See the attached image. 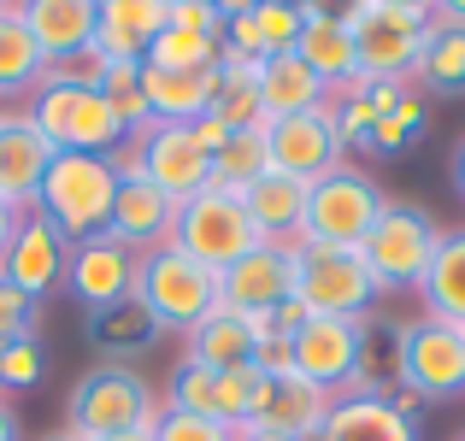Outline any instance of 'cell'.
I'll return each instance as SVG.
<instances>
[{
	"label": "cell",
	"instance_id": "cell-11",
	"mask_svg": "<svg viewBox=\"0 0 465 441\" xmlns=\"http://www.w3.org/2000/svg\"><path fill=\"white\" fill-rule=\"evenodd\" d=\"M136 153H142V177L177 206L194 201L201 189H213V153L201 147L189 124H148L136 136Z\"/></svg>",
	"mask_w": 465,
	"mask_h": 441
},
{
	"label": "cell",
	"instance_id": "cell-38",
	"mask_svg": "<svg viewBox=\"0 0 465 441\" xmlns=\"http://www.w3.org/2000/svg\"><path fill=\"white\" fill-rule=\"evenodd\" d=\"M424 124H430V106H424L419 89H407V94L395 101V113H383V118L371 124L365 147H371V153H401L412 136H424Z\"/></svg>",
	"mask_w": 465,
	"mask_h": 441
},
{
	"label": "cell",
	"instance_id": "cell-15",
	"mask_svg": "<svg viewBox=\"0 0 465 441\" xmlns=\"http://www.w3.org/2000/svg\"><path fill=\"white\" fill-rule=\"evenodd\" d=\"M218 289H224V306H236L248 318L277 312L295 294V241H260V248H248L218 277Z\"/></svg>",
	"mask_w": 465,
	"mask_h": 441
},
{
	"label": "cell",
	"instance_id": "cell-1",
	"mask_svg": "<svg viewBox=\"0 0 465 441\" xmlns=\"http://www.w3.org/2000/svg\"><path fill=\"white\" fill-rule=\"evenodd\" d=\"M159 407L153 383L136 365H94L83 371V383L65 400V436L71 441H106V436H130V430H153Z\"/></svg>",
	"mask_w": 465,
	"mask_h": 441
},
{
	"label": "cell",
	"instance_id": "cell-9",
	"mask_svg": "<svg viewBox=\"0 0 465 441\" xmlns=\"http://www.w3.org/2000/svg\"><path fill=\"white\" fill-rule=\"evenodd\" d=\"M295 300L312 318H371L383 283L360 260V248H295Z\"/></svg>",
	"mask_w": 465,
	"mask_h": 441
},
{
	"label": "cell",
	"instance_id": "cell-13",
	"mask_svg": "<svg viewBox=\"0 0 465 441\" xmlns=\"http://www.w3.org/2000/svg\"><path fill=\"white\" fill-rule=\"evenodd\" d=\"M265 153H272V171H283V177H295V182H318L341 165L348 147L336 136L330 106H318V113H295V118L265 124Z\"/></svg>",
	"mask_w": 465,
	"mask_h": 441
},
{
	"label": "cell",
	"instance_id": "cell-6",
	"mask_svg": "<svg viewBox=\"0 0 465 441\" xmlns=\"http://www.w3.org/2000/svg\"><path fill=\"white\" fill-rule=\"evenodd\" d=\"M395 388L412 400L465 395V329L419 312L395 324Z\"/></svg>",
	"mask_w": 465,
	"mask_h": 441
},
{
	"label": "cell",
	"instance_id": "cell-47",
	"mask_svg": "<svg viewBox=\"0 0 465 441\" xmlns=\"http://www.w3.org/2000/svg\"><path fill=\"white\" fill-rule=\"evenodd\" d=\"M436 18H448V24H465V0H454V6H430Z\"/></svg>",
	"mask_w": 465,
	"mask_h": 441
},
{
	"label": "cell",
	"instance_id": "cell-44",
	"mask_svg": "<svg viewBox=\"0 0 465 441\" xmlns=\"http://www.w3.org/2000/svg\"><path fill=\"white\" fill-rule=\"evenodd\" d=\"M0 441H18V412H12L6 395H0Z\"/></svg>",
	"mask_w": 465,
	"mask_h": 441
},
{
	"label": "cell",
	"instance_id": "cell-52",
	"mask_svg": "<svg viewBox=\"0 0 465 441\" xmlns=\"http://www.w3.org/2000/svg\"><path fill=\"white\" fill-rule=\"evenodd\" d=\"M454 441H465V430H460V436H454Z\"/></svg>",
	"mask_w": 465,
	"mask_h": 441
},
{
	"label": "cell",
	"instance_id": "cell-4",
	"mask_svg": "<svg viewBox=\"0 0 465 441\" xmlns=\"http://www.w3.org/2000/svg\"><path fill=\"white\" fill-rule=\"evenodd\" d=\"M136 300L153 312L159 329H177V336H189V329L201 324V318L213 312L218 300H224V289H218V271H206L201 260H189L177 241H159V248H142Z\"/></svg>",
	"mask_w": 465,
	"mask_h": 441
},
{
	"label": "cell",
	"instance_id": "cell-50",
	"mask_svg": "<svg viewBox=\"0 0 465 441\" xmlns=\"http://www.w3.org/2000/svg\"><path fill=\"white\" fill-rule=\"evenodd\" d=\"M301 441H330V436H324V430H312V436H301Z\"/></svg>",
	"mask_w": 465,
	"mask_h": 441
},
{
	"label": "cell",
	"instance_id": "cell-45",
	"mask_svg": "<svg viewBox=\"0 0 465 441\" xmlns=\"http://www.w3.org/2000/svg\"><path fill=\"white\" fill-rule=\"evenodd\" d=\"M18 218H24V212H12V206L0 201V253H6V241H12V230H18Z\"/></svg>",
	"mask_w": 465,
	"mask_h": 441
},
{
	"label": "cell",
	"instance_id": "cell-30",
	"mask_svg": "<svg viewBox=\"0 0 465 441\" xmlns=\"http://www.w3.org/2000/svg\"><path fill=\"white\" fill-rule=\"evenodd\" d=\"M412 89H430L442 101L465 94V24H448L430 12V35L419 47V65H412Z\"/></svg>",
	"mask_w": 465,
	"mask_h": 441
},
{
	"label": "cell",
	"instance_id": "cell-46",
	"mask_svg": "<svg viewBox=\"0 0 465 441\" xmlns=\"http://www.w3.org/2000/svg\"><path fill=\"white\" fill-rule=\"evenodd\" d=\"M454 189L465 194V136H460V147H454Z\"/></svg>",
	"mask_w": 465,
	"mask_h": 441
},
{
	"label": "cell",
	"instance_id": "cell-17",
	"mask_svg": "<svg viewBox=\"0 0 465 441\" xmlns=\"http://www.w3.org/2000/svg\"><path fill=\"white\" fill-rule=\"evenodd\" d=\"M253 383H260V371H253V365H242V371H213V365H189V359H183V365H177V377H171L165 407L242 430V424H248Z\"/></svg>",
	"mask_w": 465,
	"mask_h": 441
},
{
	"label": "cell",
	"instance_id": "cell-22",
	"mask_svg": "<svg viewBox=\"0 0 465 441\" xmlns=\"http://www.w3.org/2000/svg\"><path fill=\"white\" fill-rule=\"evenodd\" d=\"M295 54L318 71V83H324L330 94L348 89V83H360V54H353V30H348V18H341V12L307 6V24H301Z\"/></svg>",
	"mask_w": 465,
	"mask_h": 441
},
{
	"label": "cell",
	"instance_id": "cell-42",
	"mask_svg": "<svg viewBox=\"0 0 465 441\" xmlns=\"http://www.w3.org/2000/svg\"><path fill=\"white\" fill-rule=\"evenodd\" d=\"M18 336H35V300H30V294H18L6 277H0V348L18 341Z\"/></svg>",
	"mask_w": 465,
	"mask_h": 441
},
{
	"label": "cell",
	"instance_id": "cell-41",
	"mask_svg": "<svg viewBox=\"0 0 465 441\" xmlns=\"http://www.w3.org/2000/svg\"><path fill=\"white\" fill-rule=\"evenodd\" d=\"M42 377V341L35 336H18L0 348V388H24Z\"/></svg>",
	"mask_w": 465,
	"mask_h": 441
},
{
	"label": "cell",
	"instance_id": "cell-34",
	"mask_svg": "<svg viewBox=\"0 0 465 441\" xmlns=\"http://www.w3.org/2000/svg\"><path fill=\"white\" fill-rule=\"evenodd\" d=\"M272 171V153H265V130H230L224 147L213 153V189L224 194H248L253 182Z\"/></svg>",
	"mask_w": 465,
	"mask_h": 441
},
{
	"label": "cell",
	"instance_id": "cell-29",
	"mask_svg": "<svg viewBox=\"0 0 465 441\" xmlns=\"http://www.w3.org/2000/svg\"><path fill=\"white\" fill-rule=\"evenodd\" d=\"M159 336H165V329L153 324V312L136 300V294L89 312V341L106 353V365H130V353H148Z\"/></svg>",
	"mask_w": 465,
	"mask_h": 441
},
{
	"label": "cell",
	"instance_id": "cell-33",
	"mask_svg": "<svg viewBox=\"0 0 465 441\" xmlns=\"http://www.w3.org/2000/svg\"><path fill=\"white\" fill-rule=\"evenodd\" d=\"M206 113L218 118L224 130H265V101H260V65H218V89H213V106Z\"/></svg>",
	"mask_w": 465,
	"mask_h": 441
},
{
	"label": "cell",
	"instance_id": "cell-27",
	"mask_svg": "<svg viewBox=\"0 0 465 441\" xmlns=\"http://www.w3.org/2000/svg\"><path fill=\"white\" fill-rule=\"evenodd\" d=\"M307 194H312V182H295V177H283V171H265V177L242 194V206H248L260 241H301Z\"/></svg>",
	"mask_w": 465,
	"mask_h": 441
},
{
	"label": "cell",
	"instance_id": "cell-16",
	"mask_svg": "<svg viewBox=\"0 0 465 441\" xmlns=\"http://www.w3.org/2000/svg\"><path fill=\"white\" fill-rule=\"evenodd\" d=\"M136 265H142V253L106 230V236L71 241L65 289L94 312V306H113V300H130V294H136Z\"/></svg>",
	"mask_w": 465,
	"mask_h": 441
},
{
	"label": "cell",
	"instance_id": "cell-51",
	"mask_svg": "<svg viewBox=\"0 0 465 441\" xmlns=\"http://www.w3.org/2000/svg\"><path fill=\"white\" fill-rule=\"evenodd\" d=\"M42 441H71V436H65V430H59V436H42Z\"/></svg>",
	"mask_w": 465,
	"mask_h": 441
},
{
	"label": "cell",
	"instance_id": "cell-12",
	"mask_svg": "<svg viewBox=\"0 0 465 441\" xmlns=\"http://www.w3.org/2000/svg\"><path fill=\"white\" fill-rule=\"evenodd\" d=\"M336 395L330 388L307 383V377L283 371V377H260L253 383V400H248V424L242 430H265V436H283V441H301L312 430H324Z\"/></svg>",
	"mask_w": 465,
	"mask_h": 441
},
{
	"label": "cell",
	"instance_id": "cell-26",
	"mask_svg": "<svg viewBox=\"0 0 465 441\" xmlns=\"http://www.w3.org/2000/svg\"><path fill=\"white\" fill-rule=\"evenodd\" d=\"M260 101H265V124H277V118L330 106V89L318 83V71L301 54H272L260 59Z\"/></svg>",
	"mask_w": 465,
	"mask_h": 441
},
{
	"label": "cell",
	"instance_id": "cell-31",
	"mask_svg": "<svg viewBox=\"0 0 465 441\" xmlns=\"http://www.w3.org/2000/svg\"><path fill=\"white\" fill-rule=\"evenodd\" d=\"M47 54L35 47L30 24H24V6H0V101H18V94H35L47 77Z\"/></svg>",
	"mask_w": 465,
	"mask_h": 441
},
{
	"label": "cell",
	"instance_id": "cell-21",
	"mask_svg": "<svg viewBox=\"0 0 465 441\" xmlns=\"http://www.w3.org/2000/svg\"><path fill=\"white\" fill-rule=\"evenodd\" d=\"M113 230L118 241H130V248H159V241L177 236V201L171 194H159L148 177H118V194H113Z\"/></svg>",
	"mask_w": 465,
	"mask_h": 441
},
{
	"label": "cell",
	"instance_id": "cell-2",
	"mask_svg": "<svg viewBox=\"0 0 465 441\" xmlns=\"http://www.w3.org/2000/svg\"><path fill=\"white\" fill-rule=\"evenodd\" d=\"M113 194H118V177L101 153H54L42 194H35V212L65 241H89V236H106V224H113Z\"/></svg>",
	"mask_w": 465,
	"mask_h": 441
},
{
	"label": "cell",
	"instance_id": "cell-20",
	"mask_svg": "<svg viewBox=\"0 0 465 441\" xmlns=\"http://www.w3.org/2000/svg\"><path fill=\"white\" fill-rule=\"evenodd\" d=\"M260 336H265V318H248V312H236V306L218 300L213 312L183 336L189 341L183 359L189 365H213V371H242V365H253V353H260Z\"/></svg>",
	"mask_w": 465,
	"mask_h": 441
},
{
	"label": "cell",
	"instance_id": "cell-48",
	"mask_svg": "<svg viewBox=\"0 0 465 441\" xmlns=\"http://www.w3.org/2000/svg\"><path fill=\"white\" fill-rule=\"evenodd\" d=\"M236 441H283V436H265V430H236Z\"/></svg>",
	"mask_w": 465,
	"mask_h": 441
},
{
	"label": "cell",
	"instance_id": "cell-18",
	"mask_svg": "<svg viewBox=\"0 0 465 441\" xmlns=\"http://www.w3.org/2000/svg\"><path fill=\"white\" fill-rule=\"evenodd\" d=\"M65 265H71V241L59 236L42 212H24L18 230H12V241H6V253H0V277L18 294L42 300L47 289L65 283Z\"/></svg>",
	"mask_w": 465,
	"mask_h": 441
},
{
	"label": "cell",
	"instance_id": "cell-5",
	"mask_svg": "<svg viewBox=\"0 0 465 441\" xmlns=\"http://www.w3.org/2000/svg\"><path fill=\"white\" fill-rule=\"evenodd\" d=\"M24 113L35 118V130H42L47 142L59 147V153H113V147H124V124L113 118V106H106L101 89H89V83H71L59 77V71H47L42 89H35V101L24 106Z\"/></svg>",
	"mask_w": 465,
	"mask_h": 441
},
{
	"label": "cell",
	"instance_id": "cell-39",
	"mask_svg": "<svg viewBox=\"0 0 465 441\" xmlns=\"http://www.w3.org/2000/svg\"><path fill=\"white\" fill-rule=\"evenodd\" d=\"M253 24H260L265 59H272V54H295L301 24H307V6H295V0H260V6H253Z\"/></svg>",
	"mask_w": 465,
	"mask_h": 441
},
{
	"label": "cell",
	"instance_id": "cell-10",
	"mask_svg": "<svg viewBox=\"0 0 465 441\" xmlns=\"http://www.w3.org/2000/svg\"><path fill=\"white\" fill-rule=\"evenodd\" d=\"M171 241H177L189 260H201L206 271L224 277L248 248H260V230H253V218H248V206H242V194L201 189L194 201L177 206V236H171Z\"/></svg>",
	"mask_w": 465,
	"mask_h": 441
},
{
	"label": "cell",
	"instance_id": "cell-37",
	"mask_svg": "<svg viewBox=\"0 0 465 441\" xmlns=\"http://www.w3.org/2000/svg\"><path fill=\"white\" fill-rule=\"evenodd\" d=\"M142 65H159V71H206V65H218V35H194V30L165 24V30L148 42V59H142Z\"/></svg>",
	"mask_w": 465,
	"mask_h": 441
},
{
	"label": "cell",
	"instance_id": "cell-24",
	"mask_svg": "<svg viewBox=\"0 0 465 441\" xmlns=\"http://www.w3.org/2000/svg\"><path fill=\"white\" fill-rule=\"evenodd\" d=\"M324 436L330 441H419V418H407L389 395H336Z\"/></svg>",
	"mask_w": 465,
	"mask_h": 441
},
{
	"label": "cell",
	"instance_id": "cell-40",
	"mask_svg": "<svg viewBox=\"0 0 465 441\" xmlns=\"http://www.w3.org/2000/svg\"><path fill=\"white\" fill-rule=\"evenodd\" d=\"M153 441H236V430L213 418H194V412H177V407H159Z\"/></svg>",
	"mask_w": 465,
	"mask_h": 441
},
{
	"label": "cell",
	"instance_id": "cell-7",
	"mask_svg": "<svg viewBox=\"0 0 465 441\" xmlns=\"http://www.w3.org/2000/svg\"><path fill=\"white\" fill-rule=\"evenodd\" d=\"M389 206V194L377 189L365 171H353L341 159L330 177L312 182L307 194V224H301V241L295 248H360L365 230L377 224V212Z\"/></svg>",
	"mask_w": 465,
	"mask_h": 441
},
{
	"label": "cell",
	"instance_id": "cell-3",
	"mask_svg": "<svg viewBox=\"0 0 465 441\" xmlns=\"http://www.w3.org/2000/svg\"><path fill=\"white\" fill-rule=\"evenodd\" d=\"M353 30V54H360V77L371 83H412L419 47L430 35V6L419 0H365V6L341 12Z\"/></svg>",
	"mask_w": 465,
	"mask_h": 441
},
{
	"label": "cell",
	"instance_id": "cell-32",
	"mask_svg": "<svg viewBox=\"0 0 465 441\" xmlns=\"http://www.w3.org/2000/svg\"><path fill=\"white\" fill-rule=\"evenodd\" d=\"M419 300H424L430 318L465 329V230H442L436 260H430V271H424V283H419Z\"/></svg>",
	"mask_w": 465,
	"mask_h": 441
},
{
	"label": "cell",
	"instance_id": "cell-43",
	"mask_svg": "<svg viewBox=\"0 0 465 441\" xmlns=\"http://www.w3.org/2000/svg\"><path fill=\"white\" fill-rule=\"evenodd\" d=\"M171 24H177V30H194V35H218L224 6H213V0H171Z\"/></svg>",
	"mask_w": 465,
	"mask_h": 441
},
{
	"label": "cell",
	"instance_id": "cell-36",
	"mask_svg": "<svg viewBox=\"0 0 465 441\" xmlns=\"http://www.w3.org/2000/svg\"><path fill=\"white\" fill-rule=\"evenodd\" d=\"M94 89L106 94L113 118L124 124V136H142V130L153 124L148 94H142V59H106V71H101V83H94Z\"/></svg>",
	"mask_w": 465,
	"mask_h": 441
},
{
	"label": "cell",
	"instance_id": "cell-25",
	"mask_svg": "<svg viewBox=\"0 0 465 441\" xmlns=\"http://www.w3.org/2000/svg\"><path fill=\"white\" fill-rule=\"evenodd\" d=\"M171 24V0H106L94 18V47L106 59H148V42Z\"/></svg>",
	"mask_w": 465,
	"mask_h": 441
},
{
	"label": "cell",
	"instance_id": "cell-14",
	"mask_svg": "<svg viewBox=\"0 0 465 441\" xmlns=\"http://www.w3.org/2000/svg\"><path fill=\"white\" fill-rule=\"evenodd\" d=\"M54 153L59 147L35 130V118L24 106H0V201L12 212H35V194H42Z\"/></svg>",
	"mask_w": 465,
	"mask_h": 441
},
{
	"label": "cell",
	"instance_id": "cell-28",
	"mask_svg": "<svg viewBox=\"0 0 465 441\" xmlns=\"http://www.w3.org/2000/svg\"><path fill=\"white\" fill-rule=\"evenodd\" d=\"M213 89H218V65H206V71L142 65V94H148L153 124H194V118L213 106Z\"/></svg>",
	"mask_w": 465,
	"mask_h": 441
},
{
	"label": "cell",
	"instance_id": "cell-49",
	"mask_svg": "<svg viewBox=\"0 0 465 441\" xmlns=\"http://www.w3.org/2000/svg\"><path fill=\"white\" fill-rule=\"evenodd\" d=\"M106 441H153V430H130V436H106Z\"/></svg>",
	"mask_w": 465,
	"mask_h": 441
},
{
	"label": "cell",
	"instance_id": "cell-35",
	"mask_svg": "<svg viewBox=\"0 0 465 441\" xmlns=\"http://www.w3.org/2000/svg\"><path fill=\"white\" fill-rule=\"evenodd\" d=\"M348 395H395V318H360V371Z\"/></svg>",
	"mask_w": 465,
	"mask_h": 441
},
{
	"label": "cell",
	"instance_id": "cell-23",
	"mask_svg": "<svg viewBox=\"0 0 465 441\" xmlns=\"http://www.w3.org/2000/svg\"><path fill=\"white\" fill-rule=\"evenodd\" d=\"M94 18H101L94 0H35V6H24V24H30L35 47L47 54V65H65L83 47H94Z\"/></svg>",
	"mask_w": 465,
	"mask_h": 441
},
{
	"label": "cell",
	"instance_id": "cell-19",
	"mask_svg": "<svg viewBox=\"0 0 465 441\" xmlns=\"http://www.w3.org/2000/svg\"><path fill=\"white\" fill-rule=\"evenodd\" d=\"M289 348H295V377L330 395H348L360 371V318H312Z\"/></svg>",
	"mask_w": 465,
	"mask_h": 441
},
{
	"label": "cell",
	"instance_id": "cell-8",
	"mask_svg": "<svg viewBox=\"0 0 465 441\" xmlns=\"http://www.w3.org/2000/svg\"><path fill=\"white\" fill-rule=\"evenodd\" d=\"M436 241H442V224H436L424 206L412 201H389L383 212H377V224L365 230L360 241V260L371 265V277L389 289H419L424 271H430L436 260Z\"/></svg>",
	"mask_w": 465,
	"mask_h": 441
}]
</instances>
